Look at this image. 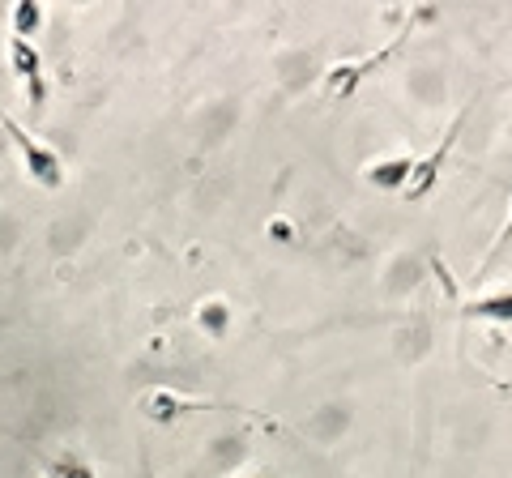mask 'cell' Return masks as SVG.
<instances>
[{
	"mask_svg": "<svg viewBox=\"0 0 512 478\" xmlns=\"http://www.w3.org/2000/svg\"><path fill=\"white\" fill-rule=\"evenodd\" d=\"M0 129L9 133V141H13V150L22 154V167H26V175L35 180L39 188H60L64 184V163H60V154L52 150V146H43V141L30 133V129H22L18 120H9L5 111H0Z\"/></svg>",
	"mask_w": 512,
	"mask_h": 478,
	"instance_id": "6da1fadb",
	"label": "cell"
},
{
	"mask_svg": "<svg viewBox=\"0 0 512 478\" xmlns=\"http://www.w3.org/2000/svg\"><path fill=\"white\" fill-rule=\"evenodd\" d=\"M9 65H13V73H18V82L26 90V107L39 116L43 103H47V69H43L39 47L26 43V39H9Z\"/></svg>",
	"mask_w": 512,
	"mask_h": 478,
	"instance_id": "7a4b0ae2",
	"label": "cell"
},
{
	"mask_svg": "<svg viewBox=\"0 0 512 478\" xmlns=\"http://www.w3.org/2000/svg\"><path fill=\"white\" fill-rule=\"evenodd\" d=\"M461 124H466V111L448 124V133H444V141L436 150H431L423 163H414V171H410V180H406V188L402 193L410 197V201H419V197H427L431 188H436V180H440V167H444V158H448V150H453V141H457V133H461Z\"/></svg>",
	"mask_w": 512,
	"mask_h": 478,
	"instance_id": "3957f363",
	"label": "cell"
},
{
	"mask_svg": "<svg viewBox=\"0 0 512 478\" xmlns=\"http://www.w3.org/2000/svg\"><path fill=\"white\" fill-rule=\"evenodd\" d=\"M410 171H414V158L410 154H397V158H384V163L367 167V180H372L376 188H406Z\"/></svg>",
	"mask_w": 512,
	"mask_h": 478,
	"instance_id": "277c9868",
	"label": "cell"
},
{
	"mask_svg": "<svg viewBox=\"0 0 512 478\" xmlns=\"http://www.w3.org/2000/svg\"><path fill=\"white\" fill-rule=\"evenodd\" d=\"M461 316H474V321H500V325H512V291H504V295H487V299H474V304H461Z\"/></svg>",
	"mask_w": 512,
	"mask_h": 478,
	"instance_id": "5b68a950",
	"label": "cell"
},
{
	"mask_svg": "<svg viewBox=\"0 0 512 478\" xmlns=\"http://www.w3.org/2000/svg\"><path fill=\"white\" fill-rule=\"evenodd\" d=\"M197 325L210 333V338H222V333L231 329V308L222 304V299H205V304L197 308Z\"/></svg>",
	"mask_w": 512,
	"mask_h": 478,
	"instance_id": "8992f818",
	"label": "cell"
},
{
	"mask_svg": "<svg viewBox=\"0 0 512 478\" xmlns=\"http://www.w3.org/2000/svg\"><path fill=\"white\" fill-rule=\"evenodd\" d=\"M43 26V9L35 5V0H22L18 9H13V39H35V30Z\"/></svg>",
	"mask_w": 512,
	"mask_h": 478,
	"instance_id": "52a82bcc",
	"label": "cell"
},
{
	"mask_svg": "<svg viewBox=\"0 0 512 478\" xmlns=\"http://www.w3.org/2000/svg\"><path fill=\"white\" fill-rule=\"evenodd\" d=\"M52 478H94V470L86 466V461H77V457H60Z\"/></svg>",
	"mask_w": 512,
	"mask_h": 478,
	"instance_id": "ba28073f",
	"label": "cell"
},
{
	"mask_svg": "<svg viewBox=\"0 0 512 478\" xmlns=\"http://www.w3.org/2000/svg\"><path fill=\"white\" fill-rule=\"evenodd\" d=\"M512 244V214H508V222H504V231H500V239H495V244H491V252H487V261H483V269L495 261V257H504V248Z\"/></svg>",
	"mask_w": 512,
	"mask_h": 478,
	"instance_id": "9c48e42d",
	"label": "cell"
},
{
	"mask_svg": "<svg viewBox=\"0 0 512 478\" xmlns=\"http://www.w3.org/2000/svg\"><path fill=\"white\" fill-rule=\"evenodd\" d=\"M269 235H274V239H295V227H291V222H269Z\"/></svg>",
	"mask_w": 512,
	"mask_h": 478,
	"instance_id": "30bf717a",
	"label": "cell"
}]
</instances>
